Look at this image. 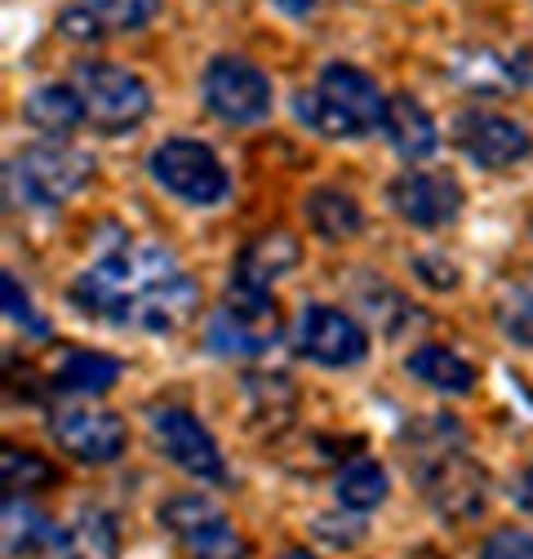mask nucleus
Segmentation results:
<instances>
[{
	"instance_id": "obj_1",
	"label": "nucleus",
	"mask_w": 533,
	"mask_h": 559,
	"mask_svg": "<svg viewBox=\"0 0 533 559\" xmlns=\"http://www.w3.org/2000/svg\"><path fill=\"white\" fill-rule=\"evenodd\" d=\"M405 449H410L405 462H410L414 479L423 484V493L436 507V515L462 524V520H476L485 511L489 475L466 457V440H462L453 417L427 413L423 423H414L405 431Z\"/></svg>"
},
{
	"instance_id": "obj_2",
	"label": "nucleus",
	"mask_w": 533,
	"mask_h": 559,
	"mask_svg": "<svg viewBox=\"0 0 533 559\" xmlns=\"http://www.w3.org/2000/svg\"><path fill=\"white\" fill-rule=\"evenodd\" d=\"M94 178V160L76 147H27L5 165V204L10 209H54L72 200Z\"/></svg>"
},
{
	"instance_id": "obj_3",
	"label": "nucleus",
	"mask_w": 533,
	"mask_h": 559,
	"mask_svg": "<svg viewBox=\"0 0 533 559\" xmlns=\"http://www.w3.org/2000/svg\"><path fill=\"white\" fill-rule=\"evenodd\" d=\"M276 337H281V311H276L272 289L245 285V280L232 275L227 302L210 320V346L232 360H253V356L272 352Z\"/></svg>"
},
{
	"instance_id": "obj_4",
	"label": "nucleus",
	"mask_w": 533,
	"mask_h": 559,
	"mask_svg": "<svg viewBox=\"0 0 533 559\" xmlns=\"http://www.w3.org/2000/svg\"><path fill=\"white\" fill-rule=\"evenodd\" d=\"M76 94L85 103V120L98 133H125L143 124L152 111V90L143 76L116 62H81L76 67Z\"/></svg>"
},
{
	"instance_id": "obj_5",
	"label": "nucleus",
	"mask_w": 533,
	"mask_h": 559,
	"mask_svg": "<svg viewBox=\"0 0 533 559\" xmlns=\"http://www.w3.org/2000/svg\"><path fill=\"white\" fill-rule=\"evenodd\" d=\"M147 169L169 195H178L182 204H196V209L223 204L232 191V178L218 165V156L205 143H196V138H169V143H161L152 152Z\"/></svg>"
},
{
	"instance_id": "obj_6",
	"label": "nucleus",
	"mask_w": 533,
	"mask_h": 559,
	"mask_svg": "<svg viewBox=\"0 0 533 559\" xmlns=\"http://www.w3.org/2000/svg\"><path fill=\"white\" fill-rule=\"evenodd\" d=\"M200 98L223 124H258L272 111V81L249 58H214L200 76Z\"/></svg>"
},
{
	"instance_id": "obj_7",
	"label": "nucleus",
	"mask_w": 533,
	"mask_h": 559,
	"mask_svg": "<svg viewBox=\"0 0 533 559\" xmlns=\"http://www.w3.org/2000/svg\"><path fill=\"white\" fill-rule=\"evenodd\" d=\"M161 528L191 555V559H245V542L223 515L218 502L205 493H182L161 507Z\"/></svg>"
},
{
	"instance_id": "obj_8",
	"label": "nucleus",
	"mask_w": 533,
	"mask_h": 559,
	"mask_svg": "<svg viewBox=\"0 0 533 559\" xmlns=\"http://www.w3.org/2000/svg\"><path fill=\"white\" fill-rule=\"evenodd\" d=\"M147 431L161 444V453L191 479H205V484H223L227 479V462L214 444V436L205 431L196 413L178 408V404H161L147 408Z\"/></svg>"
},
{
	"instance_id": "obj_9",
	"label": "nucleus",
	"mask_w": 533,
	"mask_h": 559,
	"mask_svg": "<svg viewBox=\"0 0 533 559\" xmlns=\"http://www.w3.org/2000/svg\"><path fill=\"white\" fill-rule=\"evenodd\" d=\"M294 346L320 369H352L369 356V333L339 307L311 302L294 320Z\"/></svg>"
},
{
	"instance_id": "obj_10",
	"label": "nucleus",
	"mask_w": 533,
	"mask_h": 559,
	"mask_svg": "<svg viewBox=\"0 0 533 559\" xmlns=\"http://www.w3.org/2000/svg\"><path fill=\"white\" fill-rule=\"evenodd\" d=\"M453 143L481 169H511L533 152V138L524 133V124L498 111H481V107L453 116Z\"/></svg>"
},
{
	"instance_id": "obj_11",
	"label": "nucleus",
	"mask_w": 533,
	"mask_h": 559,
	"mask_svg": "<svg viewBox=\"0 0 533 559\" xmlns=\"http://www.w3.org/2000/svg\"><path fill=\"white\" fill-rule=\"evenodd\" d=\"M49 436L62 453H72L76 462H90V466L116 462L129 440L125 423L107 408H62V413H54Z\"/></svg>"
},
{
	"instance_id": "obj_12",
	"label": "nucleus",
	"mask_w": 533,
	"mask_h": 559,
	"mask_svg": "<svg viewBox=\"0 0 533 559\" xmlns=\"http://www.w3.org/2000/svg\"><path fill=\"white\" fill-rule=\"evenodd\" d=\"M391 209L414 227H449L462 214V187L449 174H427V169H410L391 182Z\"/></svg>"
},
{
	"instance_id": "obj_13",
	"label": "nucleus",
	"mask_w": 533,
	"mask_h": 559,
	"mask_svg": "<svg viewBox=\"0 0 533 559\" xmlns=\"http://www.w3.org/2000/svg\"><path fill=\"white\" fill-rule=\"evenodd\" d=\"M196 302H200V289H196V280L178 271L152 280V285L133 298L120 316V329H143V333H174L182 329L191 316H196Z\"/></svg>"
},
{
	"instance_id": "obj_14",
	"label": "nucleus",
	"mask_w": 533,
	"mask_h": 559,
	"mask_svg": "<svg viewBox=\"0 0 533 559\" xmlns=\"http://www.w3.org/2000/svg\"><path fill=\"white\" fill-rule=\"evenodd\" d=\"M316 90L339 107L352 124H356V133L365 138V133H374V129H382V111H387V98L378 94V85H374V76H365L360 67H352V62H329L324 72H320V81H316Z\"/></svg>"
},
{
	"instance_id": "obj_15",
	"label": "nucleus",
	"mask_w": 533,
	"mask_h": 559,
	"mask_svg": "<svg viewBox=\"0 0 533 559\" xmlns=\"http://www.w3.org/2000/svg\"><path fill=\"white\" fill-rule=\"evenodd\" d=\"M382 133H387V143L395 147V156H405V160H427L440 147L436 120H431V111L414 94H391L387 98Z\"/></svg>"
},
{
	"instance_id": "obj_16",
	"label": "nucleus",
	"mask_w": 533,
	"mask_h": 559,
	"mask_svg": "<svg viewBox=\"0 0 533 559\" xmlns=\"http://www.w3.org/2000/svg\"><path fill=\"white\" fill-rule=\"evenodd\" d=\"M303 262V249L289 231H266L258 240H249L236 258V280H245V285H258V289H272L276 280H285L294 266Z\"/></svg>"
},
{
	"instance_id": "obj_17",
	"label": "nucleus",
	"mask_w": 533,
	"mask_h": 559,
	"mask_svg": "<svg viewBox=\"0 0 533 559\" xmlns=\"http://www.w3.org/2000/svg\"><path fill=\"white\" fill-rule=\"evenodd\" d=\"M120 537H116V520L98 507L76 511L72 524H62L54 537V559H116Z\"/></svg>"
},
{
	"instance_id": "obj_18",
	"label": "nucleus",
	"mask_w": 533,
	"mask_h": 559,
	"mask_svg": "<svg viewBox=\"0 0 533 559\" xmlns=\"http://www.w3.org/2000/svg\"><path fill=\"white\" fill-rule=\"evenodd\" d=\"M23 120L49 138H62L85 120V103L72 85H36L23 103Z\"/></svg>"
},
{
	"instance_id": "obj_19",
	"label": "nucleus",
	"mask_w": 533,
	"mask_h": 559,
	"mask_svg": "<svg viewBox=\"0 0 533 559\" xmlns=\"http://www.w3.org/2000/svg\"><path fill=\"white\" fill-rule=\"evenodd\" d=\"M307 223H311V231H316L320 240L343 245V240H352V236L365 227V214H360V204H356L347 191H339V187H316V191L307 195Z\"/></svg>"
},
{
	"instance_id": "obj_20",
	"label": "nucleus",
	"mask_w": 533,
	"mask_h": 559,
	"mask_svg": "<svg viewBox=\"0 0 533 559\" xmlns=\"http://www.w3.org/2000/svg\"><path fill=\"white\" fill-rule=\"evenodd\" d=\"M405 369L431 386V391H445V395H466L476 386V369L466 365L462 356H453L449 346H418V352L405 360Z\"/></svg>"
},
{
	"instance_id": "obj_21",
	"label": "nucleus",
	"mask_w": 533,
	"mask_h": 559,
	"mask_svg": "<svg viewBox=\"0 0 533 559\" xmlns=\"http://www.w3.org/2000/svg\"><path fill=\"white\" fill-rule=\"evenodd\" d=\"M333 498H339V507L352 511V515H365V511L382 507L387 502V471L369 457L347 462L339 471V479H333Z\"/></svg>"
},
{
	"instance_id": "obj_22",
	"label": "nucleus",
	"mask_w": 533,
	"mask_h": 559,
	"mask_svg": "<svg viewBox=\"0 0 533 559\" xmlns=\"http://www.w3.org/2000/svg\"><path fill=\"white\" fill-rule=\"evenodd\" d=\"M125 365L116 356H103V352H72L58 369V386L72 391V395H103L120 382Z\"/></svg>"
},
{
	"instance_id": "obj_23",
	"label": "nucleus",
	"mask_w": 533,
	"mask_h": 559,
	"mask_svg": "<svg viewBox=\"0 0 533 559\" xmlns=\"http://www.w3.org/2000/svg\"><path fill=\"white\" fill-rule=\"evenodd\" d=\"M54 537H58V528H54L40 511H32V507L19 502V498H5V555H10V559L54 550Z\"/></svg>"
},
{
	"instance_id": "obj_24",
	"label": "nucleus",
	"mask_w": 533,
	"mask_h": 559,
	"mask_svg": "<svg viewBox=\"0 0 533 559\" xmlns=\"http://www.w3.org/2000/svg\"><path fill=\"white\" fill-rule=\"evenodd\" d=\"M498 329L516 346H529V352H533V271L502 289V298H498Z\"/></svg>"
},
{
	"instance_id": "obj_25",
	"label": "nucleus",
	"mask_w": 533,
	"mask_h": 559,
	"mask_svg": "<svg viewBox=\"0 0 533 559\" xmlns=\"http://www.w3.org/2000/svg\"><path fill=\"white\" fill-rule=\"evenodd\" d=\"M294 116H298L311 133H320V138H360V133H356V124H352L339 107H333L316 85L294 94Z\"/></svg>"
},
{
	"instance_id": "obj_26",
	"label": "nucleus",
	"mask_w": 533,
	"mask_h": 559,
	"mask_svg": "<svg viewBox=\"0 0 533 559\" xmlns=\"http://www.w3.org/2000/svg\"><path fill=\"white\" fill-rule=\"evenodd\" d=\"M76 5L90 10L111 32H139V27H147L156 19L161 0H76Z\"/></svg>"
},
{
	"instance_id": "obj_27",
	"label": "nucleus",
	"mask_w": 533,
	"mask_h": 559,
	"mask_svg": "<svg viewBox=\"0 0 533 559\" xmlns=\"http://www.w3.org/2000/svg\"><path fill=\"white\" fill-rule=\"evenodd\" d=\"M0 475H5V488H10V498L14 493H27V488H40L54 479V466L40 457V453H27V449H5L0 453Z\"/></svg>"
},
{
	"instance_id": "obj_28",
	"label": "nucleus",
	"mask_w": 533,
	"mask_h": 559,
	"mask_svg": "<svg viewBox=\"0 0 533 559\" xmlns=\"http://www.w3.org/2000/svg\"><path fill=\"white\" fill-rule=\"evenodd\" d=\"M245 395H249V408H253V417H276V423H289V413H294V391H289V382L285 378H276V373H266V378H245Z\"/></svg>"
},
{
	"instance_id": "obj_29",
	"label": "nucleus",
	"mask_w": 533,
	"mask_h": 559,
	"mask_svg": "<svg viewBox=\"0 0 533 559\" xmlns=\"http://www.w3.org/2000/svg\"><path fill=\"white\" fill-rule=\"evenodd\" d=\"M453 72L472 85V90H502V85H511L516 76H511V62H502L498 53H489V49H481V53H472V62H453Z\"/></svg>"
},
{
	"instance_id": "obj_30",
	"label": "nucleus",
	"mask_w": 533,
	"mask_h": 559,
	"mask_svg": "<svg viewBox=\"0 0 533 559\" xmlns=\"http://www.w3.org/2000/svg\"><path fill=\"white\" fill-rule=\"evenodd\" d=\"M0 294H5V316H10L14 324H23V329H27V333H36V337H45V333H49V324L32 311V298H27V289L19 285V275H14V271L0 275Z\"/></svg>"
},
{
	"instance_id": "obj_31",
	"label": "nucleus",
	"mask_w": 533,
	"mask_h": 559,
	"mask_svg": "<svg viewBox=\"0 0 533 559\" xmlns=\"http://www.w3.org/2000/svg\"><path fill=\"white\" fill-rule=\"evenodd\" d=\"M311 533L320 542H329V546L347 550V546H356L365 537V524H360V515H316L311 520Z\"/></svg>"
},
{
	"instance_id": "obj_32",
	"label": "nucleus",
	"mask_w": 533,
	"mask_h": 559,
	"mask_svg": "<svg viewBox=\"0 0 533 559\" xmlns=\"http://www.w3.org/2000/svg\"><path fill=\"white\" fill-rule=\"evenodd\" d=\"M481 559H533V533L524 528H498L485 537Z\"/></svg>"
},
{
	"instance_id": "obj_33",
	"label": "nucleus",
	"mask_w": 533,
	"mask_h": 559,
	"mask_svg": "<svg viewBox=\"0 0 533 559\" xmlns=\"http://www.w3.org/2000/svg\"><path fill=\"white\" fill-rule=\"evenodd\" d=\"M58 32H62L67 40H81V45L90 40V45H94V40H103V32H107V27H103L90 10H81V5H76V10H67V14L58 19Z\"/></svg>"
},
{
	"instance_id": "obj_34",
	"label": "nucleus",
	"mask_w": 533,
	"mask_h": 559,
	"mask_svg": "<svg viewBox=\"0 0 533 559\" xmlns=\"http://www.w3.org/2000/svg\"><path fill=\"white\" fill-rule=\"evenodd\" d=\"M414 271L427 280L431 289H453V285H458V271H453L449 262H431V258H418V262H414Z\"/></svg>"
},
{
	"instance_id": "obj_35",
	"label": "nucleus",
	"mask_w": 533,
	"mask_h": 559,
	"mask_svg": "<svg viewBox=\"0 0 533 559\" xmlns=\"http://www.w3.org/2000/svg\"><path fill=\"white\" fill-rule=\"evenodd\" d=\"M511 498H516V507H520V511H529V515H533V479H529V471H524V475L516 479Z\"/></svg>"
},
{
	"instance_id": "obj_36",
	"label": "nucleus",
	"mask_w": 533,
	"mask_h": 559,
	"mask_svg": "<svg viewBox=\"0 0 533 559\" xmlns=\"http://www.w3.org/2000/svg\"><path fill=\"white\" fill-rule=\"evenodd\" d=\"M272 5H276L281 14H289V19H303V14H311L316 0H272Z\"/></svg>"
},
{
	"instance_id": "obj_37",
	"label": "nucleus",
	"mask_w": 533,
	"mask_h": 559,
	"mask_svg": "<svg viewBox=\"0 0 533 559\" xmlns=\"http://www.w3.org/2000/svg\"><path fill=\"white\" fill-rule=\"evenodd\" d=\"M285 559H311L307 550H285Z\"/></svg>"
},
{
	"instance_id": "obj_38",
	"label": "nucleus",
	"mask_w": 533,
	"mask_h": 559,
	"mask_svg": "<svg viewBox=\"0 0 533 559\" xmlns=\"http://www.w3.org/2000/svg\"><path fill=\"white\" fill-rule=\"evenodd\" d=\"M529 479H533V466H529Z\"/></svg>"
},
{
	"instance_id": "obj_39",
	"label": "nucleus",
	"mask_w": 533,
	"mask_h": 559,
	"mask_svg": "<svg viewBox=\"0 0 533 559\" xmlns=\"http://www.w3.org/2000/svg\"><path fill=\"white\" fill-rule=\"evenodd\" d=\"M529 231H533V223H529Z\"/></svg>"
}]
</instances>
